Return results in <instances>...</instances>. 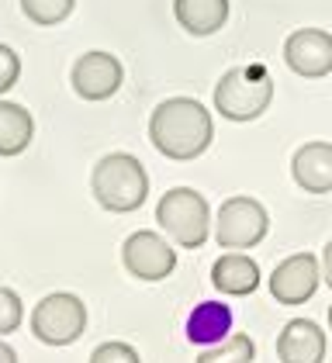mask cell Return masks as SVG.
Here are the masks:
<instances>
[{"label": "cell", "mask_w": 332, "mask_h": 363, "mask_svg": "<svg viewBox=\"0 0 332 363\" xmlns=\"http://www.w3.org/2000/svg\"><path fill=\"white\" fill-rule=\"evenodd\" d=\"M121 263L125 270L135 280H145V284H156V280H166L177 267V252L166 242L160 232L153 228H138L125 239L121 246Z\"/></svg>", "instance_id": "obj_7"}, {"label": "cell", "mask_w": 332, "mask_h": 363, "mask_svg": "<svg viewBox=\"0 0 332 363\" xmlns=\"http://www.w3.org/2000/svg\"><path fill=\"white\" fill-rule=\"evenodd\" d=\"M0 363H18L14 346H11V342H4V339H0Z\"/></svg>", "instance_id": "obj_23"}, {"label": "cell", "mask_w": 332, "mask_h": 363, "mask_svg": "<svg viewBox=\"0 0 332 363\" xmlns=\"http://www.w3.org/2000/svg\"><path fill=\"white\" fill-rule=\"evenodd\" d=\"M291 177L308 194L332 191V142H304L291 156Z\"/></svg>", "instance_id": "obj_12"}, {"label": "cell", "mask_w": 332, "mask_h": 363, "mask_svg": "<svg viewBox=\"0 0 332 363\" xmlns=\"http://www.w3.org/2000/svg\"><path fill=\"white\" fill-rule=\"evenodd\" d=\"M125 80V69L121 62L111 56V52H83L77 62H73V73H70V84L80 94L83 101H108L118 94V86Z\"/></svg>", "instance_id": "obj_10"}, {"label": "cell", "mask_w": 332, "mask_h": 363, "mask_svg": "<svg viewBox=\"0 0 332 363\" xmlns=\"http://www.w3.org/2000/svg\"><path fill=\"white\" fill-rule=\"evenodd\" d=\"M322 280L332 287V239L326 242V250H322Z\"/></svg>", "instance_id": "obj_22"}, {"label": "cell", "mask_w": 332, "mask_h": 363, "mask_svg": "<svg viewBox=\"0 0 332 363\" xmlns=\"http://www.w3.org/2000/svg\"><path fill=\"white\" fill-rule=\"evenodd\" d=\"M284 62L304 77V80H322L332 73V35L322 28H298L284 42Z\"/></svg>", "instance_id": "obj_9"}, {"label": "cell", "mask_w": 332, "mask_h": 363, "mask_svg": "<svg viewBox=\"0 0 332 363\" xmlns=\"http://www.w3.org/2000/svg\"><path fill=\"white\" fill-rule=\"evenodd\" d=\"M173 14L187 35L204 38L228 21V0H173Z\"/></svg>", "instance_id": "obj_15"}, {"label": "cell", "mask_w": 332, "mask_h": 363, "mask_svg": "<svg viewBox=\"0 0 332 363\" xmlns=\"http://www.w3.org/2000/svg\"><path fill=\"white\" fill-rule=\"evenodd\" d=\"M156 222L177 246L197 250L211 239L215 225H211V208L204 194H197L191 187H173L160 197L156 204Z\"/></svg>", "instance_id": "obj_4"}, {"label": "cell", "mask_w": 332, "mask_h": 363, "mask_svg": "<svg viewBox=\"0 0 332 363\" xmlns=\"http://www.w3.org/2000/svg\"><path fill=\"white\" fill-rule=\"evenodd\" d=\"M87 329V305L70 291L45 294L31 311V335L45 346H70Z\"/></svg>", "instance_id": "obj_5"}, {"label": "cell", "mask_w": 332, "mask_h": 363, "mask_svg": "<svg viewBox=\"0 0 332 363\" xmlns=\"http://www.w3.org/2000/svg\"><path fill=\"white\" fill-rule=\"evenodd\" d=\"M329 329H332V305H329Z\"/></svg>", "instance_id": "obj_24"}, {"label": "cell", "mask_w": 332, "mask_h": 363, "mask_svg": "<svg viewBox=\"0 0 332 363\" xmlns=\"http://www.w3.org/2000/svg\"><path fill=\"white\" fill-rule=\"evenodd\" d=\"M232 335V308L221 301H201L187 318V339L194 346H218Z\"/></svg>", "instance_id": "obj_14"}, {"label": "cell", "mask_w": 332, "mask_h": 363, "mask_svg": "<svg viewBox=\"0 0 332 363\" xmlns=\"http://www.w3.org/2000/svg\"><path fill=\"white\" fill-rule=\"evenodd\" d=\"M73 7H77V0H21L25 18L35 21V25H42V28L62 25L73 14Z\"/></svg>", "instance_id": "obj_18"}, {"label": "cell", "mask_w": 332, "mask_h": 363, "mask_svg": "<svg viewBox=\"0 0 332 363\" xmlns=\"http://www.w3.org/2000/svg\"><path fill=\"white\" fill-rule=\"evenodd\" d=\"M35 135V118L25 104L0 101V156H21Z\"/></svg>", "instance_id": "obj_16"}, {"label": "cell", "mask_w": 332, "mask_h": 363, "mask_svg": "<svg viewBox=\"0 0 332 363\" xmlns=\"http://www.w3.org/2000/svg\"><path fill=\"white\" fill-rule=\"evenodd\" d=\"M25 322V305H21V294L14 287H4L0 284V335H11L21 329Z\"/></svg>", "instance_id": "obj_19"}, {"label": "cell", "mask_w": 332, "mask_h": 363, "mask_svg": "<svg viewBox=\"0 0 332 363\" xmlns=\"http://www.w3.org/2000/svg\"><path fill=\"white\" fill-rule=\"evenodd\" d=\"M211 284L218 287L221 294H232V298H246L260 287V267L256 259L246 256L239 250H228L225 256L215 259L211 267Z\"/></svg>", "instance_id": "obj_13"}, {"label": "cell", "mask_w": 332, "mask_h": 363, "mask_svg": "<svg viewBox=\"0 0 332 363\" xmlns=\"http://www.w3.org/2000/svg\"><path fill=\"white\" fill-rule=\"evenodd\" d=\"M18 77H21V56L11 45L0 42V94H7L11 86L18 84Z\"/></svg>", "instance_id": "obj_21"}, {"label": "cell", "mask_w": 332, "mask_h": 363, "mask_svg": "<svg viewBox=\"0 0 332 363\" xmlns=\"http://www.w3.org/2000/svg\"><path fill=\"white\" fill-rule=\"evenodd\" d=\"M90 191L104 211L128 215L138 211L142 201L149 197V173L132 152H108L90 173Z\"/></svg>", "instance_id": "obj_2"}, {"label": "cell", "mask_w": 332, "mask_h": 363, "mask_svg": "<svg viewBox=\"0 0 332 363\" xmlns=\"http://www.w3.org/2000/svg\"><path fill=\"white\" fill-rule=\"evenodd\" d=\"M274 101V80L263 66H232L215 86V111L228 121H256Z\"/></svg>", "instance_id": "obj_3"}, {"label": "cell", "mask_w": 332, "mask_h": 363, "mask_svg": "<svg viewBox=\"0 0 332 363\" xmlns=\"http://www.w3.org/2000/svg\"><path fill=\"white\" fill-rule=\"evenodd\" d=\"M270 215L256 197H228L221 201L218 218H215V239L221 250H253L267 239Z\"/></svg>", "instance_id": "obj_6"}, {"label": "cell", "mask_w": 332, "mask_h": 363, "mask_svg": "<svg viewBox=\"0 0 332 363\" xmlns=\"http://www.w3.org/2000/svg\"><path fill=\"white\" fill-rule=\"evenodd\" d=\"M149 139L166 160L191 163L197 156H204V149L211 145L215 121H211V111L201 101L170 97L163 104H156V111L149 118Z\"/></svg>", "instance_id": "obj_1"}, {"label": "cell", "mask_w": 332, "mask_h": 363, "mask_svg": "<svg viewBox=\"0 0 332 363\" xmlns=\"http://www.w3.org/2000/svg\"><path fill=\"white\" fill-rule=\"evenodd\" d=\"M256 357V346H253V339L249 335H228V339H221L218 346H208V350H201L197 353V363H253Z\"/></svg>", "instance_id": "obj_17"}, {"label": "cell", "mask_w": 332, "mask_h": 363, "mask_svg": "<svg viewBox=\"0 0 332 363\" xmlns=\"http://www.w3.org/2000/svg\"><path fill=\"white\" fill-rule=\"evenodd\" d=\"M322 284V259H315L311 252H294L284 263H277L270 274V294L277 305H304Z\"/></svg>", "instance_id": "obj_8"}, {"label": "cell", "mask_w": 332, "mask_h": 363, "mask_svg": "<svg viewBox=\"0 0 332 363\" xmlns=\"http://www.w3.org/2000/svg\"><path fill=\"white\" fill-rule=\"evenodd\" d=\"M90 363H142V357L135 353V346H128L121 339H111V342H101L90 353Z\"/></svg>", "instance_id": "obj_20"}, {"label": "cell", "mask_w": 332, "mask_h": 363, "mask_svg": "<svg viewBox=\"0 0 332 363\" xmlns=\"http://www.w3.org/2000/svg\"><path fill=\"white\" fill-rule=\"evenodd\" d=\"M280 363H322L326 360V333L311 318H291L277 335Z\"/></svg>", "instance_id": "obj_11"}]
</instances>
